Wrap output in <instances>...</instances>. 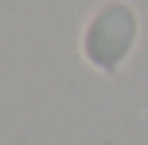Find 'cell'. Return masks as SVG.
<instances>
[{"mask_svg":"<svg viewBox=\"0 0 148 145\" xmlns=\"http://www.w3.org/2000/svg\"><path fill=\"white\" fill-rule=\"evenodd\" d=\"M136 35V22L126 6L104 10L88 32V54L98 66H117V60L129 51V41Z\"/></svg>","mask_w":148,"mask_h":145,"instance_id":"cell-1","label":"cell"}]
</instances>
